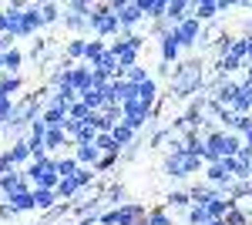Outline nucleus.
I'll use <instances>...</instances> for the list:
<instances>
[{
	"mask_svg": "<svg viewBox=\"0 0 252 225\" xmlns=\"http://www.w3.org/2000/svg\"><path fill=\"white\" fill-rule=\"evenodd\" d=\"M108 54V40H101V37H88V51H84V64H91V67H94L97 61H101V57Z\"/></svg>",
	"mask_w": 252,
	"mask_h": 225,
	"instance_id": "nucleus-27",
	"label": "nucleus"
},
{
	"mask_svg": "<svg viewBox=\"0 0 252 225\" xmlns=\"http://www.w3.org/2000/svg\"><path fill=\"white\" fill-rule=\"evenodd\" d=\"M249 165H252V161H249Z\"/></svg>",
	"mask_w": 252,
	"mask_h": 225,
	"instance_id": "nucleus-49",
	"label": "nucleus"
},
{
	"mask_svg": "<svg viewBox=\"0 0 252 225\" xmlns=\"http://www.w3.org/2000/svg\"><path fill=\"white\" fill-rule=\"evenodd\" d=\"M145 219H148V208L141 205V202H128V205L108 208L97 225H138V222H145Z\"/></svg>",
	"mask_w": 252,
	"mask_h": 225,
	"instance_id": "nucleus-6",
	"label": "nucleus"
},
{
	"mask_svg": "<svg viewBox=\"0 0 252 225\" xmlns=\"http://www.w3.org/2000/svg\"><path fill=\"white\" fill-rule=\"evenodd\" d=\"M61 14H64V7H61V3H40L44 27H54V24H61Z\"/></svg>",
	"mask_w": 252,
	"mask_h": 225,
	"instance_id": "nucleus-35",
	"label": "nucleus"
},
{
	"mask_svg": "<svg viewBox=\"0 0 252 225\" xmlns=\"http://www.w3.org/2000/svg\"><path fill=\"white\" fill-rule=\"evenodd\" d=\"M225 225H252V222H249V215H242L239 208H232V212L225 215Z\"/></svg>",
	"mask_w": 252,
	"mask_h": 225,
	"instance_id": "nucleus-40",
	"label": "nucleus"
},
{
	"mask_svg": "<svg viewBox=\"0 0 252 225\" xmlns=\"http://www.w3.org/2000/svg\"><path fill=\"white\" fill-rule=\"evenodd\" d=\"M37 31H44V17H40V3H24V40H34Z\"/></svg>",
	"mask_w": 252,
	"mask_h": 225,
	"instance_id": "nucleus-10",
	"label": "nucleus"
},
{
	"mask_svg": "<svg viewBox=\"0 0 252 225\" xmlns=\"http://www.w3.org/2000/svg\"><path fill=\"white\" fill-rule=\"evenodd\" d=\"M81 101H84L91 111H101V108L108 104V101H104V91H101V88H94V84H91L88 91H81Z\"/></svg>",
	"mask_w": 252,
	"mask_h": 225,
	"instance_id": "nucleus-30",
	"label": "nucleus"
},
{
	"mask_svg": "<svg viewBox=\"0 0 252 225\" xmlns=\"http://www.w3.org/2000/svg\"><path fill=\"white\" fill-rule=\"evenodd\" d=\"M225 37H229V34H225V24H222V20H212V24H205V31H202V44H198V47H209V44L219 47Z\"/></svg>",
	"mask_w": 252,
	"mask_h": 225,
	"instance_id": "nucleus-20",
	"label": "nucleus"
},
{
	"mask_svg": "<svg viewBox=\"0 0 252 225\" xmlns=\"http://www.w3.org/2000/svg\"><path fill=\"white\" fill-rule=\"evenodd\" d=\"M84 51H88V37H67L64 40V61L67 64H81L84 61Z\"/></svg>",
	"mask_w": 252,
	"mask_h": 225,
	"instance_id": "nucleus-16",
	"label": "nucleus"
},
{
	"mask_svg": "<svg viewBox=\"0 0 252 225\" xmlns=\"http://www.w3.org/2000/svg\"><path fill=\"white\" fill-rule=\"evenodd\" d=\"M172 31H175V37H178V44H182V51H192V47L202 44V31H205V27H202L195 17H189L185 24H178V27H172Z\"/></svg>",
	"mask_w": 252,
	"mask_h": 225,
	"instance_id": "nucleus-8",
	"label": "nucleus"
},
{
	"mask_svg": "<svg viewBox=\"0 0 252 225\" xmlns=\"http://www.w3.org/2000/svg\"><path fill=\"white\" fill-rule=\"evenodd\" d=\"M44 121L47 128H67V104H51L44 111Z\"/></svg>",
	"mask_w": 252,
	"mask_h": 225,
	"instance_id": "nucleus-26",
	"label": "nucleus"
},
{
	"mask_svg": "<svg viewBox=\"0 0 252 225\" xmlns=\"http://www.w3.org/2000/svg\"><path fill=\"white\" fill-rule=\"evenodd\" d=\"M88 20H91V34H94V37H101V40L121 37V20L111 14V7H108V3H94Z\"/></svg>",
	"mask_w": 252,
	"mask_h": 225,
	"instance_id": "nucleus-4",
	"label": "nucleus"
},
{
	"mask_svg": "<svg viewBox=\"0 0 252 225\" xmlns=\"http://www.w3.org/2000/svg\"><path fill=\"white\" fill-rule=\"evenodd\" d=\"M27 188H34V185L27 182V171L24 168H14V171H7V175H0V202L10 198V195H17V192H27Z\"/></svg>",
	"mask_w": 252,
	"mask_h": 225,
	"instance_id": "nucleus-9",
	"label": "nucleus"
},
{
	"mask_svg": "<svg viewBox=\"0 0 252 225\" xmlns=\"http://www.w3.org/2000/svg\"><path fill=\"white\" fill-rule=\"evenodd\" d=\"M7 155H10V161L17 165V168H27L34 158H31V145H27V134L24 138H17V141H10L7 145Z\"/></svg>",
	"mask_w": 252,
	"mask_h": 225,
	"instance_id": "nucleus-14",
	"label": "nucleus"
},
{
	"mask_svg": "<svg viewBox=\"0 0 252 225\" xmlns=\"http://www.w3.org/2000/svg\"><path fill=\"white\" fill-rule=\"evenodd\" d=\"M242 81H252V61H246V67H242Z\"/></svg>",
	"mask_w": 252,
	"mask_h": 225,
	"instance_id": "nucleus-43",
	"label": "nucleus"
},
{
	"mask_svg": "<svg viewBox=\"0 0 252 225\" xmlns=\"http://www.w3.org/2000/svg\"><path fill=\"white\" fill-rule=\"evenodd\" d=\"M7 34V14H3V7H0V37Z\"/></svg>",
	"mask_w": 252,
	"mask_h": 225,
	"instance_id": "nucleus-44",
	"label": "nucleus"
},
{
	"mask_svg": "<svg viewBox=\"0 0 252 225\" xmlns=\"http://www.w3.org/2000/svg\"><path fill=\"white\" fill-rule=\"evenodd\" d=\"M209 225H225V219H212V222H209Z\"/></svg>",
	"mask_w": 252,
	"mask_h": 225,
	"instance_id": "nucleus-46",
	"label": "nucleus"
},
{
	"mask_svg": "<svg viewBox=\"0 0 252 225\" xmlns=\"http://www.w3.org/2000/svg\"><path fill=\"white\" fill-rule=\"evenodd\" d=\"M54 205H58V192L54 188H34V208H37V215L51 212Z\"/></svg>",
	"mask_w": 252,
	"mask_h": 225,
	"instance_id": "nucleus-23",
	"label": "nucleus"
},
{
	"mask_svg": "<svg viewBox=\"0 0 252 225\" xmlns=\"http://www.w3.org/2000/svg\"><path fill=\"white\" fill-rule=\"evenodd\" d=\"M138 7H141V14H145L148 24H155V20H165L168 0H138Z\"/></svg>",
	"mask_w": 252,
	"mask_h": 225,
	"instance_id": "nucleus-19",
	"label": "nucleus"
},
{
	"mask_svg": "<svg viewBox=\"0 0 252 225\" xmlns=\"http://www.w3.org/2000/svg\"><path fill=\"white\" fill-rule=\"evenodd\" d=\"M202 77H205V64L202 57H185L175 64L172 77H168V97L172 101H192L195 94H202Z\"/></svg>",
	"mask_w": 252,
	"mask_h": 225,
	"instance_id": "nucleus-1",
	"label": "nucleus"
},
{
	"mask_svg": "<svg viewBox=\"0 0 252 225\" xmlns=\"http://www.w3.org/2000/svg\"><path fill=\"white\" fill-rule=\"evenodd\" d=\"M24 61H27V54H24L20 47H10V51H3V74H20Z\"/></svg>",
	"mask_w": 252,
	"mask_h": 225,
	"instance_id": "nucleus-24",
	"label": "nucleus"
},
{
	"mask_svg": "<svg viewBox=\"0 0 252 225\" xmlns=\"http://www.w3.org/2000/svg\"><path fill=\"white\" fill-rule=\"evenodd\" d=\"M161 171H165L168 178H175V182H189L198 171H205V161L195 158V155H189V151H175V155H165Z\"/></svg>",
	"mask_w": 252,
	"mask_h": 225,
	"instance_id": "nucleus-3",
	"label": "nucleus"
},
{
	"mask_svg": "<svg viewBox=\"0 0 252 225\" xmlns=\"http://www.w3.org/2000/svg\"><path fill=\"white\" fill-rule=\"evenodd\" d=\"M111 138H115V141H118V148L125 151V148H128V145H131V141H135V138H138V134L131 131L128 125H118L115 131H111Z\"/></svg>",
	"mask_w": 252,
	"mask_h": 225,
	"instance_id": "nucleus-37",
	"label": "nucleus"
},
{
	"mask_svg": "<svg viewBox=\"0 0 252 225\" xmlns=\"http://www.w3.org/2000/svg\"><path fill=\"white\" fill-rule=\"evenodd\" d=\"M94 145H97V151H101V155H121V148H118V141L111 138V134H97Z\"/></svg>",
	"mask_w": 252,
	"mask_h": 225,
	"instance_id": "nucleus-38",
	"label": "nucleus"
},
{
	"mask_svg": "<svg viewBox=\"0 0 252 225\" xmlns=\"http://www.w3.org/2000/svg\"><path fill=\"white\" fill-rule=\"evenodd\" d=\"M185 151L205 161V134H202V131H195V134H185Z\"/></svg>",
	"mask_w": 252,
	"mask_h": 225,
	"instance_id": "nucleus-31",
	"label": "nucleus"
},
{
	"mask_svg": "<svg viewBox=\"0 0 252 225\" xmlns=\"http://www.w3.org/2000/svg\"><path fill=\"white\" fill-rule=\"evenodd\" d=\"M78 158H74V155H58V175L61 178H74V175H78Z\"/></svg>",
	"mask_w": 252,
	"mask_h": 225,
	"instance_id": "nucleus-33",
	"label": "nucleus"
},
{
	"mask_svg": "<svg viewBox=\"0 0 252 225\" xmlns=\"http://www.w3.org/2000/svg\"><path fill=\"white\" fill-rule=\"evenodd\" d=\"M37 225H40V222H37Z\"/></svg>",
	"mask_w": 252,
	"mask_h": 225,
	"instance_id": "nucleus-50",
	"label": "nucleus"
},
{
	"mask_svg": "<svg viewBox=\"0 0 252 225\" xmlns=\"http://www.w3.org/2000/svg\"><path fill=\"white\" fill-rule=\"evenodd\" d=\"M229 111L232 114H252V81H242V84H239V94H235Z\"/></svg>",
	"mask_w": 252,
	"mask_h": 225,
	"instance_id": "nucleus-15",
	"label": "nucleus"
},
{
	"mask_svg": "<svg viewBox=\"0 0 252 225\" xmlns=\"http://www.w3.org/2000/svg\"><path fill=\"white\" fill-rule=\"evenodd\" d=\"M205 208H209V215H212V219H225V215L235 208V202H232V198H225V195H212Z\"/></svg>",
	"mask_w": 252,
	"mask_h": 225,
	"instance_id": "nucleus-25",
	"label": "nucleus"
},
{
	"mask_svg": "<svg viewBox=\"0 0 252 225\" xmlns=\"http://www.w3.org/2000/svg\"><path fill=\"white\" fill-rule=\"evenodd\" d=\"M91 118H94V111H91L84 101H74V104L67 108V121H74V125H91Z\"/></svg>",
	"mask_w": 252,
	"mask_h": 225,
	"instance_id": "nucleus-28",
	"label": "nucleus"
},
{
	"mask_svg": "<svg viewBox=\"0 0 252 225\" xmlns=\"http://www.w3.org/2000/svg\"><path fill=\"white\" fill-rule=\"evenodd\" d=\"M54 192H58V202H74L81 185H78V178H61V185L54 188Z\"/></svg>",
	"mask_w": 252,
	"mask_h": 225,
	"instance_id": "nucleus-29",
	"label": "nucleus"
},
{
	"mask_svg": "<svg viewBox=\"0 0 252 225\" xmlns=\"http://www.w3.org/2000/svg\"><path fill=\"white\" fill-rule=\"evenodd\" d=\"M74 158H78L81 168H97V161H101V151H97V145H74V151H71Z\"/></svg>",
	"mask_w": 252,
	"mask_h": 225,
	"instance_id": "nucleus-17",
	"label": "nucleus"
},
{
	"mask_svg": "<svg viewBox=\"0 0 252 225\" xmlns=\"http://www.w3.org/2000/svg\"><path fill=\"white\" fill-rule=\"evenodd\" d=\"M246 37H252V17L246 20Z\"/></svg>",
	"mask_w": 252,
	"mask_h": 225,
	"instance_id": "nucleus-45",
	"label": "nucleus"
},
{
	"mask_svg": "<svg viewBox=\"0 0 252 225\" xmlns=\"http://www.w3.org/2000/svg\"><path fill=\"white\" fill-rule=\"evenodd\" d=\"M178 57H182V44L175 37V31H168L165 37L158 40V61H165V64H178Z\"/></svg>",
	"mask_w": 252,
	"mask_h": 225,
	"instance_id": "nucleus-11",
	"label": "nucleus"
},
{
	"mask_svg": "<svg viewBox=\"0 0 252 225\" xmlns=\"http://www.w3.org/2000/svg\"><path fill=\"white\" fill-rule=\"evenodd\" d=\"M121 77H125L128 84H135V88H138V84H145L148 77H155V74H152V71H148L145 64H135V67H128V71H125Z\"/></svg>",
	"mask_w": 252,
	"mask_h": 225,
	"instance_id": "nucleus-34",
	"label": "nucleus"
},
{
	"mask_svg": "<svg viewBox=\"0 0 252 225\" xmlns=\"http://www.w3.org/2000/svg\"><path fill=\"white\" fill-rule=\"evenodd\" d=\"M24 171H27V182H31L34 188H58L61 185L58 158H54V155H47L44 161H31Z\"/></svg>",
	"mask_w": 252,
	"mask_h": 225,
	"instance_id": "nucleus-5",
	"label": "nucleus"
},
{
	"mask_svg": "<svg viewBox=\"0 0 252 225\" xmlns=\"http://www.w3.org/2000/svg\"><path fill=\"white\" fill-rule=\"evenodd\" d=\"M192 17L205 27V24H212V20L222 17V10H219V0H192Z\"/></svg>",
	"mask_w": 252,
	"mask_h": 225,
	"instance_id": "nucleus-12",
	"label": "nucleus"
},
{
	"mask_svg": "<svg viewBox=\"0 0 252 225\" xmlns=\"http://www.w3.org/2000/svg\"><path fill=\"white\" fill-rule=\"evenodd\" d=\"M17 168V165H14V161H10V155H7V148L0 151V175H7V171H14Z\"/></svg>",
	"mask_w": 252,
	"mask_h": 225,
	"instance_id": "nucleus-41",
	"label": "nucleus"
},
{
	"mask_svg": "<svg viewBox=\"0 0 252 225\" xmlns=\"http://www.w3.org/2000/svg\"><path fill=\"white\" fill-rule=\"evenodd\" d=\"M14 108H17V101H10V97H0V125H7V121L14 118Z\"/></svg>",
	"mask_w": 252,
	"mask_h": 225,
	"instance_id": "nucleus-39",
	"label": "nucleus"
},
{
	"mask_svg": "<svg viewBox=\"0 0 252 225\" xmlns=\"http://www.w3.org/2000/svg\"><path fill=\"white\" fill-rule=\"evenodd\" d=\"M0 138H7V128H3V125H0Z\"/></svg>",
	"mask_w": 252,
	"mask_h": 225,
	"instance_id": "nucleus-47",
	"label": "nucleus"
},
{
	"mask_svg": "<svg viewBox=\"0 0 252 225\" xmlns=\"http://www.w3.org/2000/svg\"><path fill=\"white\" fill-rule=\"evenodd\" d=\"M14 219H17V212L7 205V202H0V222H14Z\"/></svg>",
	"mask_w": 252,
	"mask_h": 225,
	"instance_id": "nucleus-42",
	"label": "nucleus"
},
{
	"mask_svg": "<svg viewBox=\"0 0 252 225\" xmlns=\"http://www.w3.org/2000/svg\"><path fill=\"white\" fill-rule=\"evenodd\" d=\"M192 17V0H168V10H165V20L178 27V24H185V20Z\"/></svg>",
	"mask_w": 252,
	"mask_h": 225,
	"instance_id": "nucleus-13",
	"label": "nucleus"
},
{
	"mask_svg": "<svg viewBox=\"0 0 252 225\" xmlns=\"http://www.w3.org/2000/svg\"><path fill=\"white\" fill-rule=\"evenodd\" d=\"M165 208L168 212H189L192 208V195H189V188H175L165 195Z\"/></svg>",
	"mask_w": 252,
	"mask_h": 225,
	"instance_id": "nucleus-18",
	"label": "nucleus"
},
{
	"mask_svg": "<svg viewBox=\"0 0 252 225\" xmlns=\"http://www.w3.org/2000/svg\"><path fill=\"white\" fill-rule=\"evenodd\" d=\"M3 202L14 208L17 215H24V212H37V208H34V188H27V192H17V195L3 198Z\"/></svg>",
	"mask_w": 252,
	"mask_h": 225,
	"instance_id": "nucleus-21",
	"label": "nucleus"
},
{
	"mask_svg": "<svg viewBox=\"0 0 252 225\" xmlns=\"http://www.w3.org/2000/svg\"><path fill=\"white\" fill-rule=\"evenodd\" d=\"M145 225H175V219H172V212H168L165 205H155V208H148Z\"/></svg>",
	"mask_w": 252,
	"mask_h": 225,
	"instance_id": "nucleus-32",
	"label": "nucleus"
},
{
	"mask_svg": "<svg viewBox=\"0 0 252 225\" xmlns=\"http://www.w3.org/2000/svg\"><path fill=\"white\" fill-rule=\"evenodd\" d=\"M0 77H3V54H0Z\"/></svg>",
	"mask_w": 252,
	"mask_h": 225,
	"instance_id": "nucleus-48",
	"label": "nucleus"
},
{
	"mask_svg": "<svg viewBox=\"0 0 252 225\" xmlns=\"http://www.w3.org/2000/svg\"><path fill=\"white\" fill-rule=\"evenodd\" d=\"M138 101H145L148 108H155L158 101H161V88H158L155 77H148L145 84H138Z\"/></svg>",
	"mask_w": 252,
	"mask_h": 225,
	"instance_id": "nucleus-22",
	"label": "nucleus"
},
{
	"mask_svg": "<svg viewBox=\"0 0 252 225\" xmlns=\"http://www.w3.org/2000/svg\"><path fill=\"white\" fill-rule=\"evenodd\" d=\"M64 84H67V88H74V91H88V88H91V84H94V67H91V64H84V61H81V64H71V67H67V74H64Z\"/></svg>",
	"mask_w": 252,
	"mask_h": 225,
	"instance_id": "nucleus-7",
	"label": "nucleus"
},
{
	"mask_svg": "<svg viewBox=\"0 0 252 225\" xmlns=\"http://www.w3.org/2000/svg\"><path fill=\"white\" fill-rule=\"evenodd\" d=\"M185 219H189V225H209L212 222V215H209L205 205H192L189 212H185Z\"/></svg>",
	"mask_w": 252,
	"mask_h": 225,
	"instance_id": "nucleus-36",
	"label": "nucleus"
},
{
	"mask_svg": "<svg viewBox=\"0 0 252 225\" xmlns=\"http://www.w3.org/2000/svg\"><path fill=\"white\" fill-rule=\"evenodd\" d=\"M242 148V134L235 131H209L205 134V165H215L222 158H235Z\"/></svg>",
	"mask_w": 252,
	"mask_h": 225,
	"instance_id": "nucleus-2",
	"label": "nucleus"
}]
</instances>
